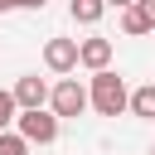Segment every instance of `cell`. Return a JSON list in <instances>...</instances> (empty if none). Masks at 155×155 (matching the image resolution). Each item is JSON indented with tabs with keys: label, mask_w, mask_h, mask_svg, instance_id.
I'll return each mask as SVG.
<instances>
[{
	"label": "cell",
	"mask_w": 155,
	"mask_h": 155,
	"mask_svg": "<svg viewBox=\"0 0 155 155\" xmlns=\"http://www.w3.org/2000/svg\"><path fill=\"white\" fill-rule=\"evenodd\" d=\"M15 136L24 140V145H53L58 140V116L48 111V107H39V111H19L15 116Z\"/></svg>",
	"instance_id": "obj_2"
},
{
	"label": "cell",
	"mask_w": 155,
	"mask_h": 155,
	"mask_svg": "<svg viewBox=\"0 0 155 155\" xmlns=\"http://www.w3.org/2000/svg\"><path fill=\"white\" fill-rule=\"evenodd\" d=\"M102 5H107V10H111V5H116V10H131L136 0H102Z\"/></svg>",
	"instance_id": "obj_14"
},
{
	"label": "cell",
	"mask_w": 155,
	"mask_h": 155,
	"mask_svg": "<svg viewBox=\"0 0 155 155\" xmlns=\"http://www.w3.org/2000/svg\"><path fill=\"white\" fill-rule=\"evenodd\" d=\"M68 15H73L78 24H97V19L107 15V5H102V0H73V5H68Z\"/></svg>",
	"instance_id": "obj_8"
},
{
	"label": "cell",
	"mask_w": 155,
	"mask_h": 155,
	"mask_svg": "<svg viewBox=\"0 0 155 155\" xmlns=\"http://www.w3.org/2000/svg\"><path fill=\"white\" fill-rule=\"evenodd\" d=\"M44 68L58 73V78H68L78 68V39H48L44 44Z\"/></svg>",
	"instance_id": "obj_4"
},
{
	"label": "cell",
	"mask_w": 155,
	"mask_h": 155,
	"mask_svg": "<svg viewBox=\"0 0 155 155\" xmlns=\"http://www.w3.org/2000/svg\"><path fill=\"white\" fill-rule=\"evenodd\" d=\"M10 97H15V107H19V111H39V107H48V82L29 73V78H19V82H15V92H10Z\"/></svg>",
	"instance_id": "obj_5"
},
{
	"label": "cell",
	"mask_w": 155,
	"mask_h": 155,
	"mask_svg": "<svg viewBox=\"0 0 155 155\" xmlns=\"http://www.w3.org/2000/svg\"><path fill=\"white\" fill-rule=\"evenodd\" d=\"M78 63L82 68H92V73H102V68H111V39H82L78 44Z\"/></svg>",
	"instance_id": "obj_6"
},
{
	"label": "cell",
	"mask_w": 155,
	"mask_h": 155,
	"mask_svg": "<svg viewBox=\"0 0 155 155\" xmlns=\"http://www.w3.org/2000/svg\"><path fill=\"white\" fill-rule=\"evenodd\" d=\"M0 155H29V145H24L15 131H0Z\"/></svg>",
	"instance_id": "obj_11"
},
{
	"label": "cell",
	"mask_w": 155,
	"mask_h": 155,
	"mask_svg": "<svg viewBox=\"0 0 155 155\" xmlns=\"http://www.w3.org/2000/svg\"><path fill=\"white\" fill-rule=\"evenodd\" d=\"M126 111H131V116H140V121H155V82L136 87V92L126 97Z\"/></svg>",
	"instance_id": "obj_7"
},
{
	"label": "cell",
	"mask_w": 155,
	"mask_h": 155,
	"mask_svg": "<svg viewBox=\"0 0 155 155\" xmlns=\"http://www.w3.org/2000/svg\"><path fill=\"white\" fill-rule=\"evenodd\" d=\"M136 15H140L150 29H155V0H136Z\"/></svg>",
	"instance_id": "obj_12"
},
{
	"label": "cell",
	"mask_w": 155,
	"mask_h": 155,
	"mask_svg": "<svg viewBox=\"0 0 155 155\" xmlns=\"http://www.w3.org/2000/svg\"><path fill=\"white\" fill-rule=\"evenodd\" d=\"M5 10H19V5H15V0H0V15H5Z\"/></svg>",
	"instance_id": "obj_15"
},
{
	"label": "cell",
	"mask_w": 155,
	"mask_h": 155,
	"mask_svg": "<svg viewBox=\"0 0 155 155\" xmlns=\"http://www.w3.org/2000/svg\"><path fill=\"white\" fill-rule=\"evenodd\" d=\"M15 116H19V107H15V97L0 87V131H10V126H15Z\"/></svg>",
	"instance_id": "obj_10"
},
{
	"label": "cell",
	"mask_w": 155,
	"mask_h": 155,
	"mask_svg": "<svg viewBox=\"0 0 155 155\" xmlns=\"http://www.w3.org/2000/svg\"><path fill=\"white\" fill-rule=\"evenodd\" d=\"M126 78H116L111 68L92 73V87H87V107H97V116H121L126 111Z\"/></svg>",
	"instance_id": "obj_1"
},
{
	"label": "cell",
	"mask_w": 155,
	"mask_h": 155,
	"mask_svg": "<svg viewBox=\"0 0 155 155\" xmlns=\"http://www.w3.org/2000/svg\"><path fill=\"white\" fill-rule=\"evenodd\" d=\"M150 155H155V145H150Z\"/></svg>",
	"instance_id": "obj_16"
},
{
	"label": "cell",
	"mask_w": 155,
	"mask_h": 155,
	"mask_svg": "<svg viewBox=\"0 0 155 155\" xmlns=\"http://www.w3.org/2000/svg\"><path fill=\"white\" fill-rule=\"evenodd\" d=\"M121 34H131V39H140V34H150V24L136 15V5L131 10H121Z\"/></svg>",
	"instance_id": "obj_9"
},
{
	"label": "cell",
	"mask_w": 155,
	"mask_h": 155,
	"mask_svg": "<svg viewBox=\"0 0 155 155\" xmlns=\"http://www.w3.org/2000/svg\"><path fill=\"white\" fill-rule=\"evenodd\" d=\"M48 111L63 121V116H82L87 111V87L78 82V78H58L53 87H48Z\"/></svg>",
	"instance_id": "obj_3"
},
{
	"label": "cell",
	"mask_w": 155,
	"mask_h": 155,
	"mask_svg": "<svg viewBox=\"0 0 155 155\" xmlns=\"http://www.w3.org/2000/svg\"><path fill=\"white\" fill-rule=\"evenodd\" d=\"M15 5H19V10H44L48 0H15Z\"/></svg>",
	"instance_id": "obj_13"
}]
</instances>
